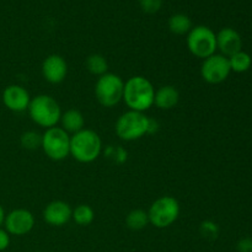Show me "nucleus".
Returning a JSON list of instances; mask_svg holds the SVG:
<instances>
[{
    "mask_svg": "<svg viewBox=\"0 0 252 252\" xmlns=\"http://www.w3.org/2000/svg\"><path fill=\"white\" fill-rule=\"evenodd\" d=\"M217 49H219L220 54L226 58L243 51V39L240 33L231 27L221 29L217 33Z\"/></svg>",
    "mask_w": 252,
    "mask_h": 252,
    "instance_id": "4468645a",
    "label": "nucleus"
},
{
    "mask_svg": "<svg viewBox=\"0 0 252 252\" xmlns=\"http://www.w3.org/2000/svg\"><path fill=\"white\" fill-rule=\"evenodd\" d=\"M86 69L90 74L95 76H102L103 74L108 73V63L107 59L100 53H93L86 58L85 62Z\"/></svg>",
    "mask_w": 252,
    "mask_h": 252,
    "instance_id": "6ab92c4d",
    "label": "nucleus"
},
{
    "mask_svg": "<svg viewBox=\"0 0 252 252\" xmlns=\"http://www.w3.org/2000/svg\"><path fill=\"white\" fill-rule=\"evenodd\" d=\"M187 48L189 53L196 58L206 59L216 54L217 51V33L208 26L198 25L192 27L187 33Z\"/></svg>",
    "mask_w": 252,
    "mask_h": 252,
    "instance_id": "423d86ee",
    "label": "nucleus"
},
{
    "mask_svg": "<svg viewBox=\"0 0 252 252\" xmlns=\"http://www.w3.org/2000/svg\"><path fill=\"white\" fill-rule=\"evenodd\" d=\"M21 147L26 150H36L37 148H41L42 134H39L36 130H27L24 132L20 137Z\"/></svg>",
    "mask_w": 252,
    "mask_h": 252,
    "instance_id": "4be33fe9",
    "label": "nucleus"
},
{
    "mask_svg": "<svg viewBox=\"0 0 252 252\" xmlns=\"http://www.w3.org/2000/svg\"><path fill=\"white\" fill-rule=\"evenodd\" d=\"M1 100L7 110L11 111V112L21 113L29 108L30 102H31V96L24 86L12 84V85L6 86L4 89Z\"/></svg>",
    "mask_w": 252,
    "mask_h": 252,
    "instance_id": "9b49d317",
    "label": "nucleus"
},
{
    "mask_svg": "<svg viewBox=\"0 0 252 252\" xmlns=\"http://www.w3.org/2000/svg\"><path fill=\"white\" fill-rule=\"evenodd\" d=\"M125 81L115 73H106L95 84V96L103 107H115L122 101Z\"/></svg>",
    "mask_w": 252,
    "mask_h": 252,
    "instance_id": "0eeeda50",
    "label": "nucleus"
},
{
    "mask_svg": "<svg viewBox=\"0 0 252 252\" xmlns=\"http://www.w3.org/2000/svg\"><path fill=\"white\" fill-rule=\"evenodd\" d=\"M36 219L30 211L25 208H16L5 216L4 229L14 236H24L31 233L34 228Z\"/></svg>",
    "mask_w": 252,
    "mask_h": 252,
    "instance_id": "9d476101",
    "label": "nucleus"
},
{
    "mask_svg": "<svg viewBox=\"0 0 252 252\" xmlns=\"http://www.w3.org/2000/svg\"><path fill=\"white\" fill-rule=\"evenodd\" d=\"M169 30L174 34H179V36H184L187 34L192 30V21L187 15L177 12L170 16L169 19Z\"/></svg>",
    "mask_w": 252,
    "mask_h": 252,
    "instance_id": "f3484780",
    "label": "nucleus"
},
{
    "mask_svg": "<svg viewBox=\"0 0 252 252\" xmlns=\"http://www.w3.org/2000/svg\"><path fill=\"white\" fill-rule=\"evenodd\" d=\"M140 9L145 14H157L162 6V0H139Z\"/></svg>",
    "mask_w": 252,
    "mask_h": 252,
    "instance_id": "b1692460",
    "label": "nucleus"
},
{
    "mask_svg": "<svg viewBox=\"0 0 252 252\" xmlns=\"http://www.w3.org/2000/svg\"><path fill=\"white\" fill-rule=\"evenodd\" d=\"M236 249H238L239 252H252V239L244 238L239 240Z\"/></svg>",
    "mask_w": 252,
    "mask_h": 252,
    "instance_id": "bb28decb",
    "label": "nucleus"
},
{
    "mask_svg": "<svg viewBox=\"0 0 252 252\" xmlns=\"http://www.w3.org/2000/svg\"><path fill=\"white\" fill-rule=\"evenodd\" d=\"M71 219L80 226H88L95 219V212L89 204H79L71 212Z\"/></svg>",
    "mask_w": 252,
    "mask_h": 252,
    "instance_id": "aec40b11",
    "label": "nucleus"
},
{
    "mask_svg": "<svg viewBox=\"0 0 252 252\" xmlns=\"http://www.w3.org/2000/svg\"><path fill=\"white\" fill-rule=\"evenodd\" d=\"M219 233V228L214 221L212 220H204L201 224V234L204 238L208 239H216Z\"/></svg>",
    "mask_w": 252,
    "mask_h": 252,
    "instance_id": "393cba45",
    "label": "nucleus"
},
{
    "mask_svg": "<svg viewBox=\"0 0 252 252\" xmlns=\"http://www.w3.org/2000/svg\"><path fill=\"white\" fill-rule=\"evenodd\" d=\"M61 128H63L68 134H75L85 128V118L84 115L76 108H70L65 112H62L61 116Z\"/></svg>",
    "mask_w": 252,
    "mask_h": 252,
    "instance_id": "dca6fc26",
    "label": "nucleus"
},
{
    "mask_svg": "<svg viewBox=\"0 0 252 252\" xmlns=\"http://www.w3.org/2000/svg\"><path fill=\"white\" fill-rule=\"evenodd\" d=\"M41 148L47 158L53 161H62L69 157L70 135L61 127H52L42 134Z\"/></svg>",
    "mask_w": 252,
    "mask_h": 252,
    "instance_id": "6e6552de",
    "label": "nucleus"
},
{
    "mask_svg": "<svg viewBox=\"0 0 252 252\" xmlns=\"http://www.w3.org/2000/svg\"><path fill=\"white\" fill-rule=\"evenodd\" d=\"M149 120L144 112L128 110L118 117L115 125V132L123 142H134L148 134Z\"/></svg>",
    "mask_w": 252,
    "mask_h": 252,
    "instance_id": "20e7f679",
    "label": "nucleus"
},
{
    "mask_svg": "<svg viewBox=\"0 0 252 252\" xmlns=\"http://www.w3.org/2000/svg\"><path fill=\"white\" fill-rule=\"evenodd\" d=\"M180 203L175 197L161 196L155 199L148 209L149 224L158 229H165L171 226L179 219Z\"/></svg>",
    "mask_w": 252,
    "mask_h": 252,
    "instance_id": "39448f33",
    "label": "nucleus"
},
{
    "mask_svg": "<svg viewBox=\"0 0 252 252\" xmlns=\"http://www.w3.org/2000/svg\"><path fill=\"white\" fill-rule=\"evenodd\" d=\"M27 112L32 122L46 129L56 127L62 116L61 106L56 98L46 94L32 97Z\"/></svg>",
    "mask_w": 252,
    "mask_h": 252,
    "instance_id": "7ed1b4c3",
    "label": "nucleus"
},
{
    "mask_svg": "<svg viewBox=\"0 0 252 252\" xmlns=\"http://www.w3.org/2000/svg\"><path fill=\"white\" fill-rule=\"evenodd\" d=\"M158 129H159V123H158V121L153 120V118H150L149 120V129H148V134H154V133L158 132Z\"/></svg>",
    "mask_w": 252,
    "mask_h": 252,
    "instance_id": "cd10ccee",
    "label": "nucleus"
},
{
    "mask_svg": "<svg viewBox=\"0 0 252 252\" xmlns=\"http://www.w3.org/2000/svg\"><path fill=\"white\" fill-rule=\"evenodd\" d=\"M5 216H6V213H5L4 208H2V206H1V204H0V226L4 225Z\"/></svg>",
    "mask_w": 252,
    "mask_h": 252,
    "instance_id": "c85d7f7f",
    "label": "nucleus"
},
{
    "mask_svg": "<svg viewBox=\"0 0 252 252\" xmlns=\"http://www.w3.org/2000/svg\"><path fill=\"white\" fill-rule=\"evenodd\" d=\"M149 224L148 212L144 209H133L126 216V226L133 231L143 230Z\"/></svg>",
    "mask_w": 252,
    "mask_h": 252,
    "instance_id": "a211bd4d",
    "label": "nucleus"
},
{
    "mask_svg": "<svg viewBox=\"0 0 252 252\" xmlns=\"http://www.w3.org/2000/svg\"><path fill=\"white\" fill-rule=\"evenodd\" d=\"M71 207L64 201H52L43 209V220L51 226H63L71 219Z\"/></svg>",
    "mask_w": 252,
    "mask_h": 252,
    "instance_id": "ddd939ff",
    "label": "nucleus"
},
{
    "mask_svg": "<svg viewBox=\"0 0 252 252\" xmlns=\"http://www.w3.org/2000/svg\"><path fill=\"white\" fill-rule=\"evenodd\" d=\"M102 153V140L93 129L84 128L80 132L70 135L69 155L81 164L94 162Z\"/></svg>",
    "mask_w": 252,
    "mask_h": 252,
    "instance_id": "f03ea898",
    "label": "nucleus"
},
{
    "mask_svg": "<svg viewBox=\"0 0 252 252\" xmlns=\"http://www.w3.org/2000/svg\"><path fill=\"white\" fill-rule=\"evenodd\" d=\"M180 101V93L175 86L164 85L155 91L154 105L159 110H171L176 107Z\"/></svg>",
    "mask_w": 252,
    "mask_h": 252,
    "instance_id": "2eb2a0df",
    "label": "nucleus"
},
{
    "mask_svg": "<svg viewBox=\"0 0 252 252\" xmlns=\"http://www.w3.org/2000/svg\"><path fill=\"white\" fill-rule=\"evenodd\" d=\"M228 59L229 64H230L231 71H235V73H245V71H248L249 69L251 68V56L244 51H240L238 52V53L233 54V56L229 57Z\"/></svg>",
    "mask_w": 252,
    "mask_h": 252,
    "instance_id": "412c9836",
    "label": "nucleus"
},
{
    "mask_svg": "<svg viewBox=\"0 0 252 252\" xmlns=\"http://www.w3.org/2000/svg\"><path fill=\"white\" fill-rule=\"evenodd\" d=\"M154 96L155 88L145 76H132L125 83L122 100L128 110L145 112L154 106Z\"/></svg>",
    "mask_w": 252,
    "mask_h": 252,
    "instance_id": "f257e3e1",
    "label": "nucleus"
},
{
    "mask_svg": "<svg viewBox=\"0 0 252 252\" xmlns=\"http://www.w3.org/2000/svg\"><path fill=\"white\" fill-rule=\"evenodd\" d=\"M41 70L44 80L57 85L65 80L68 75V64L65 59L59 54H51L42 62Z\"/></svg>",
    "mask_w": 252,
    "mask_h": 252,
    "instance_id": "f8f14e48",
    "label": "nucleus"
},
{
    "mask_svg": "<svg viewBox=\"0 0 252 252\" xmlns=\"http://www.w3.org/2000/svg\"><path fill=\"white\" fill-rule=\"evenodd\" d=\"M105 157L112 160L113 162L118 165H122L127 161L128 152L123 147H115V145H108L105 150Z\"/></svg>",
    "mask_w": 252,
    "mask_h": 252,
    "instance_id": "5701e85b",
    "label": "nucleus"
},
{
    "mask_svg": "<svg viewBox=\"0 0 252 252\" xmlns=\"http://www.w3.org/2000/svg\"><path fill=\"white\" fill-rule=\"evenodd\" d=\"M231 69L229 59L223 54H213L203 59L201 65V76L206 83L217 85L221 84L230 75Z\"/></svg>",
    "mask_w": 252,
    "mask_h": 252,
    "instance_id": "1a4fd4ad",
    "label": "nucleus"
},
{
    "mask_svg": "<svg viewBox=\"0 0 252 252\" xmlns=\"http://www.w3.org/2000/svg\"><path fill=\"white\" fill-rule=\"evenodd\" d=\"M10 243H11V235L0 226V252L6 250L10 246Z\"/></svg>",
    "mask_w": 252,
    "mask_h": 252,
    "instance_id": "a878e982",
    "label": "nucleus"
}]
</instances>
